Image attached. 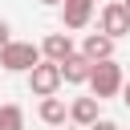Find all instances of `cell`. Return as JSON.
Instances as JSON below:
<instances>
[{
    "mask_svg": "<svg viewBox=\"0 0 130 130\" xmlns=\"http://www.w3.org/2000/svg\"><path fill=\"white\" fill-rule=\"evenodd\" d=\"M122 89H126V77H122V65H118V61H102V65H93L89 93H93L98 102H106V98H114V93H122Z\"/></svg>",
    "mask_w": 130,
    "mask_h": 130,
    "instance_id": "7a4b0ae2",
    "label": "cell"
},
{
    "mask_svg": "<svg viewBox=\"0 0 130 130\" xmlns=\"http://www.w3.org/2000/svg\"><path fill=\"white\" fill-rule=\"evenodd\" d=\"M37 114H41V122H45V126H61V122L69 118V106H65L61 98H45Z\"/></svg>",
    "mask_w": 130,
    "mask_h": 130,
    "instance_id": "30bf717a",
    "label": "cell"
},
{
    "mask_svg": "<svg viewBox=\"0 0 130 130\" xmlns=\"http://www.w3.org/2000/svg\"><path fill=\"white\" fill-rule=\"evenodd\" d=\"M61 77H65L69 85H81V81H89V77H93V61H89L85 53H73V57L61 65Z\"/></svg>",
    "mask_w": 130,
    "mask_h": 130,
    "instance_id": "ba28073f",
    "label": "cell"
},
{
    "mask_svg": "<svg viewBox=\"0 0 130 130\" xmlns=\"http://www.w3.org/2000/svg\"><path fill=\"white\" fill-rule=\"evenodd\" d=\"M41 4H65V0H41Z\"/></svg>",
    "mask_w": 130,
    "mask_h": 130,
    "instance_id": "9a60e30c",
    "label": "cell"
},
{
    "mask_svg": "<svg viewBox=\"0 0 130 130\" xmlns=\"http://www.w3.org/2000/svg\"><path fill=\"white\" fill-rule=\"evenodd\" d=\"M41 53H45V61H53V65H65L77 49H73V37L69 32H49L45 41H41Z\"/></svg>",
    "mask_w": 130,
    "mask_h": 130,
    "instance_id": "5b68a950",
    "label": "cell"
},
{
    "mask_svg": "<svg viewBox=\"0 0 130 130\" xmlns=\"http://www.w3.org/2000/svg\"><path fill=\"white\" fill-rule=\"evenodd\" d=\"M0 130H24V110H20L16 102L0 106Z\"/></svg>",
    "mask_w": 130,
    "mask_h": 130,
    "instance_id": "8fae6325",
    "label": "cell"
},
{
    "mask_svg": "<svg viewBox=\"0 0 130 130\" xmlns=\"http://www.w3.org/2000/svg\"><path fill=\"white\" fill-rule=\"evenodd\" d=\"M61 65H53V61H41L32 73H28V89L45 102V98H57V89H61Z\"/></svg>",
    "mask_w": 130,
    "mask_h": 130,
    "instance_id": "3957f363",
    "label": "cell"
},
{
    "mask_svg": "<svg viewBox=\"0 0 130 130\" xmlns=\"http://www.w3.org/2000/svg\"><path fill=\"white\" fill-rule=\"evenodd\" d=\"M89 130H118V122H110V118H102L98 126H89Z\"/></svg>",
    "mask_w": 130,
    "mask_h": 130,
    "instance_id": "4fadbf2b",
    "label": "cell"
},
{
    "mask_svg": "<svg viewBox=\"0 0 130 130\" xmlns=\"http://www.w3.org/2000/svg\"><path fill=\"white\" fill-rule=\"evenodd\" d=\"M12 45V28H8V20H0V53Z\"/></svg>",
    "mask_w": 130,
    "mask_h": 130,
    "instance_id": "7c38bea8",
    "label": "cell"
},
{
    "mask_svg": "<svg viewBox=\"0 0 130 130\" xmlns=\"http://www.w3.org/2000/svg\"><path fill=\"white\" fill-rule=\"evenodd\" d=\"M122 4H126V12H130V0H122Z\"/></svg>",
    "mask_w": 130,
    "mask_h": 130,
    "instance_id": "2e32d148",
    "label": "cell"
},
{
    "mask_svg": "<svg viewBox=\"0 0 130 130\" xmlns=\"http://www.w3.org/2000/svg\"><path fill=\"white\" fill-rule=\"evenodd\" d=\"M81 53H85L93 65H102V61H114V41H110L106 32H85V41H81Z\"/></svg>",
    "mask_w": 130,
    "mask_h": 130,
    "instance_id": "52a82bcc",
    "label": "cell"
},
{
    "mask_svg": "<svg viewBox=\"0 0 130 130\" xmlns=\"http://www.w3.org/2000/svg\"><path fill=\"white\" fill-rule=\"evenodd\" d=\"M69 118H73L77 126H85V130L98 126V122H102V118H98V98H93V93H89V98H73V102H69Z\"/></svg>",
    "mask_w": 130,
    "mask_h": 130,
    "instance_id": "9c48e42d",
    "label": "cell"
},
{
    "mask_svg": "<svg viewBox=\"0 0 130 130\" xmlns=\"http://www.w3.org/2000/svg\"><path fill=\"white\" fill-rule=\"evenodd\" d=\"M41 61H45V53H41V45H32V41H12V45L0 53V65H4L8 73H32Z\"/></svg>",
    "mask_w": 130,
    "mask_h": 130,
    "instance_id": "6da1fadb",
    "label": "cell"
},
{
    "mask_svg": "<svg viewBox=\"0 0 130 130\" xmlns=\"http://www.w3.org/2000/svg\"><path fill=\"white\" fill-rule=\"evenodd\" d=\"M122 102H126V106H130V81H126V89H122Z\"/></svg>",
    "mask_w": 130,
    "mask_h": 130,
    "instance_id": "5bb4252c",
    "label": "cell"
},
{
    "mask_svg": "<svg viewBox=\"0 0 130 130\" xmlns=\"http://www.w3.org/2000/svg\"><path fill=\"white\" fill-rule=\"evenodd\" d=\"M98 32H106L110 41H118V37L130 32V12H126L122 0H110V4L102 8V16H98Z\"/></svg>",
    "mask_w": 130,
    "mask_h": 130,
    "instance_id": "277c9868",
    "label": "cell"
},
{
    "mask_svg": "<svg viewBox=\"0 0 130 130\" xmlns=\"http://www.w3.org/2000/svg\"><path fill=\"white\" fill-rule=\"evenodd\" d=\"M89 20H93V0H65V4H61V24H65L69 32L85 28Z\"/></svg>",
    "mask_w": 130,
    "mask_h": 130,
    "instance_id": "8992f818",
    "label": "cell"
}]
</instances>
